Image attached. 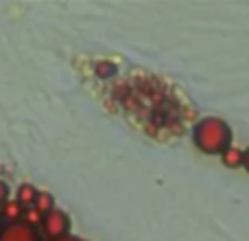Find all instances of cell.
<instances>
[{"label": "cell", "instance_id": "3", "mask_svg": "<svg viewBox=\"0 0 249 241\" xmlns=\"http://www.w3.org/2000/svg\"><path fill=\"white\" fill-rule=\"evenodd\" d=\"M0 241H37V233L24 221H16L0 228Z\"/></svg>", "mask_w": 249, "mask_h": 241}, {"label": "cell", "instance_id": "9", "mask_svg": "<svg viewBox=\"0 0 249 241\" xmlns=\"http://www.w3.org/2000/svg\"><path fill=\"white\" fill-rule=\"evenodd\" d=\"M7 202H9V186L0 180V208H2Z\"/></svg>", "mask_w": 249, "mask_h": 241}, {"label": "cell", "instance_id": "8", "mask_svg": "<svg viewBox=\"0 0 249 241\" xmlns=\"http://www.w3.org/2000/svg\"><path fill=\"white\" fill-rule=\"evenodd\" d=\"M42 221H44V213H39L35 206L24 208V224H29L31 228H35V226H39Z\"/></svg>", "mask_w": 249, "mask_h": 241}, {"label": "cell", "instance_id": "12", "mask_svg": "<svg viewBox=\"0 0 249 241\" xmlns=\"http://www.w3.org/2000/svg\"><path fill=\"white\" fill-rule=\"evenodd\" d=\"M0 221H2V217H0ZM0 228H2V226H0Z\"/></svg>", "mask_w": 249, "mask_h": 241}, {"label": "cell", "instance_id": "11", "mask_svg": "<svg viewBox=\"0 0 249 241\" xmlns=\"http://www.w3.org/2000/svg\"><path fill=\"white\" fill-rule=\"evenodd\" d=\"M55 241H79L77 237H70V235H66V237H61V239H55Z\"/></svg>", "mask_w": 249, "mask_h": 241}, {"label": "cell", "instance_id": "7", "mask_svg": "<svg viewBox=\"0 0 249 241\" xmlns=\"http://www.w3.org/2000/svg\"><path fill=\"white\" fill-rule=\"evenodd\" d=\"M35 208H37L39 213H51L53 208H55V204H53V198H51V193H44V191H39L37 193V198H35V204H33Z\"/></svg>", "mask_w": 249, "mask_h": 241}, {"label": "cell", "instance_id": "10", "mask_svg": "<svg viewBox=\"0 0 249 241\" xmlns=\"http://www.w3.org/2000/svg\"><path fill=\"white\" fill-rule=\"evenodd\" d=\"M243 167H245V171L249 173V147L243 151Z\"/></svg>", "mask_w": 249, "mask_h": 241}, {"label": "cell", "instance_id": "5", "mask_svg": "<svg viewBox=\"0 0 249 241\" xmlns=\"http://www.w3.org/2000/svg\"><path fill=\"white\" fill-rule=\"evenodd\" d=\"M35 198H37V191H35L31 184H20V186H18L16 200H18V202H20L24 208L33 206V204H35Z\"/></svg>", "mask_w": 249, "mask_h": 241}, {"label": "cell", "instance_id": "1", "mask_svg": "<svg viewBox=\"0 0 249 241\" xmlns=\"http://www.w3.org/2000/svg\"><path fill=\"white\" fill-rule=\"evenodd\" d=\"M193 141L197 145V149L203 151V154H223L230 147V141H232V129L223 119L206 117L195 125Z\"/></svg>", "mask_w": 249, "mask_h": 241}, {"label": "cell", "instance_id": "2", "mask_svg": "<svg viewBox=\"0 0 249 241\" xmlns=\"http://www.w3.org/2000/svg\"><path fill=\"white\" fill-rule=\"evenodd\" d=\"M42 226H44V233L55 241V239H61V237H66V235H68L70 221H68V217H66L64 211L53 208L51 213H46V215H44Z\"/></svg>", "mask_w": 249, "mask_h": 241}, {"label": "cell", "instance_id": "6", "mask_svg": "<svg viewBox=\"0 0 249 241\" xmlns=\"http://www.w3.org/2000/svg\"><path fill=\"white\" fill-rule=\"evenodd\" d=\"M221 160H223L225 167L236 169V167H241L243 164V151L236 149V147H228V149L221 154Z\"/></svg>", "mask_w": 249, "mask_h": 241}, {"label": "cell", "instance_id": "4", "mask_svg": "<svg viewBox=\"0 0 249 241\" xmlns=\"http://www.w3.org/2000/svg\"><path fill=\"white\" fill-rule=\"evenodd\" d=\"M0 217L7 220L9 224H16V221H20L22 217H24V206H22L18 200H9L2 206V211H0Z\"/></svg>", "mask_w": 249, "mask_h": 241}]
</instances>
